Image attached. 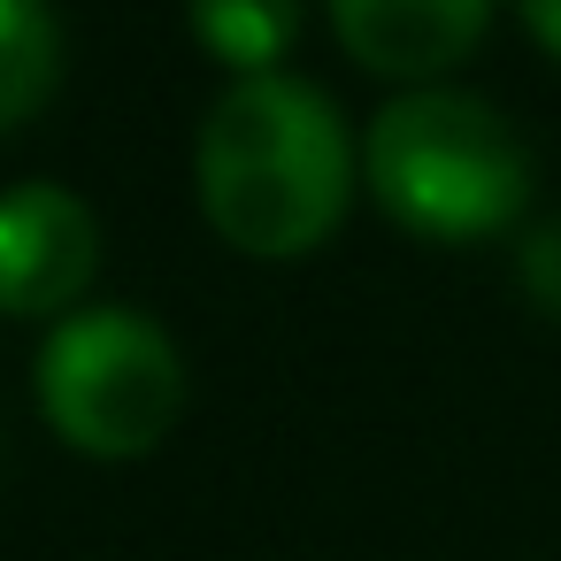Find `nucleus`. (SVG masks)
<instances>
[{"label":"nucleus","instance_id":"39448f33","mask_svg":"<svg viewBox=\"0 0 561 561\" xmlns=\"http://www.w3.org/2000/svg\"><path fill=\"white\" fill-rule=\"evenodd\" d=\"M500 0H331L339 47L392 85H438L477 55Z\"/></svg>","mask_w":561,"mask_h":561},{"label":"nucleus","instance_id":"7ed1b4c3","mask_svg":"<svg viewBox=\"0 0 561 561\" xmlns=\"http://www.w3.org/2000/svg\"><path fill=\"white\" fill-rule=\"evenodd\" d=\"M39 415L93 461H139L178 431L185 362L178 339L139 308H78L47 331L32 369Z\"/></svg>","mask_w":561,"mask_h":561},{"label":"nucleus","instance_id":"f03ea898","mask_svg":"<svg viewBox=\"0 0 561 561\" xmlns=\"http://www.w3.org/2000/svg\"><path fill=\"white\" fill-rule=\"evenodd\" d=\"M362 185L408 239L469 247L523 224L530 147L492 101L461 85H408L362 131Z\"/></svg>","mask_w":561,"mask_h":561},{"label":"nucleus","instance_id":"0eeeda50","mask_svg":"<svg viewBox=\"0 0 561 561\" xmlns=\"http://www.w3.org/2000/svg\"><path fill=\"white\" fill-rule=\"evenodd\" d=\"M185 24L208 62H224L231 78H262L300 39V0H185Z\"/></svg>","mask_w":561,"mask_h":561},{"label":"nucleus","instance_id":"1a4fd4ad","mask_svg":"<svg viewBox=\"0 0 561 561\" xmlns=\"http://www.w3.org/2000/svg\"><path fill=\"white\" fill-rule=\"evenodd\" d=\"M515 16H523V32L561 62V0H515Z\"/></svg>","mask_w":561,"mask_h":561},{"label":"nucleus","instance_id":"423d86ee","mask_svg":"<svg viewBox=\"0 0 561 561\" xmlns=\"http://www.w3.org/2000/svg\"><path fill=\"white\" fill-rule=\"evenodd\" d=\"M62 85V24L47 0H0V139L24 131Z\"/></svg>","mask_w":561,"mask_h":561},{"label":"nucleus","instance_id":"20e7f679","mask_svg":"<svg viewBox=\"0 0 561 561\" xmlns=\"http://www.w3.org/2000/svg\"><path fill=\"white\" fill-rule=\"evenodd\" d=\"M101 277V224L93 208L55 185L24 178L0 193V316H78V300Z\"/></svg>","mask_w":561,"mask_h":561},{"label":"nucleus","instance_id":"f257e3e1","mask_svg":"<svg viewBox=\"0 0 561 561\" xmlns=\"http://www.w3.org/2000/svg\"><path fill=\"white\" fill-rule=\"evenodd\" d=\"M201 216L231 254L300 262L354 201V139L323 85L293 70L231 78L193 147Z\"/></svg>","mask_w":561,"mask_h":561},{"label":"nucleus","instance_id":"6e6552de","mask_svg":"<svg viewBox=\"0 0 561 561\" xmlns=\"http://www.w3.org/2000/svg\"><path fill=\"white\" fill-rule=\"evenodd\" d=\"M515 277H523V300L561 323V216L553 224H530L515 239Z\"/></svg>","mask_w":561,"mask_h":561}]
</instances>
